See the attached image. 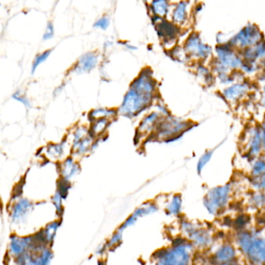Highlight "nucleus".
I'll use <instances>...</instances> for the list:
<instances>
[{
	"label": "nucleus",
	"mask_w": 265,
	"mask_h": 265,
	"mask_svg": "<svg viewBox=\"0 0 265 265\" xmlns=\"http://www.w3.org/2000/svg\"><path fill=\"white\" fill-rule=\"evenodd\" d=\"M156 83L149 69H145L132 82L124 96L119 112L126 117L139 115L153 102Z\"/></svg>",
	"instance_id": "nucleus-1"
},
{
	"label": "nucleus",
	"mask_w": 265,
	"mask_h": 265,
	"mask_svg": "<svg viewBox=\"0 0 265 265\" xmlns=\"http://www.w3.org/2000/svg\"><path fill=\"white\" fill-rule=\"evenodd\" d=\"M236 241L248 263L265 265V238L263 236L250 230L241 229L237 234Z\"/></svg>",
	"instance_id": "nucleus-2"
},
{
	"label": "nucleus",
	"mask_w": 265,
	"mask_h": 265,
	"mask_svg": "<svg viewBox=\"0 0 265 265\" xmlns=\"http://www.w3.org/2000/svg\"><path fill=\"white\" fill-rule=\"evenodd\" d=\"M232 195L230 184L214 187L207 192L204 199V207L212 216H219L225 211Z\"/></svg>",
	"instance_id": "nucleus-3"
},
{
	"label": "nucleus",
	"mask_w": 265,
	"mask_h": 265,
	"mask_svg": "<svg viewBox=\"0 0 265 265\" xmlns=\"http://www.w3.org/2000/svg\"><path fill=\"white\" fill-rule=\"evenodd\" d=\"M182 229L193 247L204 250L212 246L213 235L208 228L195 223L184 221L182 224Z\"/></svg>",
	"instance_id": "nucleus-4"
},
{
	"label": "nucleus",
	"mask_w": 265,
	"mask_h": 265,
	"mask_svg": "<svg viewBox=\"0 0 265 265\" xmlns=\"http://www.w3.org/2000/svg\"><path fill=\"white\" fill-rule=\"evenodd\" d=\"M193 250L191 243L183 241L165 253L161 265H191Z\"/></svg>",
	"instance_id": "nucleus-5"
},
{
	"label": "nucleus",
	"mask_w": 265,
	"mask_h": 265,
	"mask_svg": "<svg viewBox=\"0 0 265 265\" xmlns=\"http://www.w3.org/2000/svg\"><path fill=\"white\" fill-rule=\"evenodd\" d=\"M237 258V249L231 244H224L221 245L212 255V262L216 265H223L225 264L236 262Z\"/></svg>",
	"instance_id": "nucleus-6"
},
{
	"label": "nucleus",
	"mask_w": 265,
	"mask_h": 265,
	"mask_svg": "<svg viewBox=\"0 0 265 265\" xmlns=\"http://www.w3.org/2000/svg\"><path fill=\"white\" fill-rule=\"evenodd\" d=\"M154 20H156V30L161 39H163L165 41H170L175 39L178 33V27L175 24L163 20L162 18L156 16L153 18V21Z\"/></svg>",
	"instance_id": "nucleus-7"
},
{
	"label": "nucleus",
	"mask_w": 265,
	"mask_h": 265,
	"mask_svg": "<svg viewBox=\"0 0 265 265\" xmlns=\"http://www.w3.org/2000/svg\"><path fill=\"white\" fill-rule=\"evenodd\" d=\"M186 124L177 120H169L159 124L157 128V136L158 138L174 137L182 132Z\"/></svg>",
	"instance_id": "nucleus-8"
},
{
	"label": "nucleus",
	"mask_w": 265,
	"mask_h": 265,
	"mask_svg": "<svg viewBox=\"0 0 265 265\" xmlns=\"http://www.w3.org/2000/svg\"><path fill=\"white\" fill-rule=\"evenodd\" d=\"M98 62V55L94 52H88L81 56V59L75 65L74 72L77 74L90 73V71L93 70L97 66Z\"/></svg>",
	"instance_id": "nucleus-9"
},
{
	"label": "nucleus",
	"mask_w": 265,
	"mask_h": 265,
	"mask_svg": "<svg viewBox=\"0 0 265 265\" xmlns=\"http://www.w3.org/2000/svg\"><path fill=\"white\" fill-rule=\"evenodd\" d=\"M259 41V31L253 26L245 27V30L239 33L234 39L235 44L239 46L250 45Z\"/></svg>",
	"instance_id": "nucleus-10"
},
{
	"label": "nucleus",
	"mask_w": 265,
	"mask_h": 265,
	"mask_svg": "<svg viewBox=\"0 0 265 265\" xmlns=\"http://www.w3.org/2000/svg\"><path fill=\"white\" fill-rule=\"evenodd\" d=\"M159 121H160V115L158 113H151L150 115H147L145 119L142 121V122L138 128V137L143 136V135H145L151 131H153L157 124H159Z\"/></svg>",
	"instance_id": "nucleus-11"
},
{
	"label": "nucleus",
	"mask_w": 265,
	"mask_h": 265,
	"mask_svg": "<svg viewBox=\"0 0 265 265\" xmlns=\"http://www.w3.org/2000/svg\"><path fill=\"white\" fill-rule=\"evenodd\" d=\"M186 50L189 53L194 54L195 56L197 55L199 57H205L209 52V50L201 43L197 37H191V39H188L186 44Z\"/></svg>",
	"instance_id": "nucleus-12"
},
{
	"label": "nucleus",
	"mask_w": 265,
	"mask_h": 265,
	"mask_svg": "<svg viewBox=\"0 0 265 265\" xmlns=\"http://www.w3.org/2000/svg\"><path fill=\"white\" fill-rule=\"evenodd\" d=\"M250 208L258 211H265V192L257 191L252 193L248 199Z\"/></svg>",
	"instance_id": "nucleus-13"
},
{
	"label": "nucleus",
	"mask_w": 265,
	"mask_h": 265,
	"mask_svg": "<svg viewBox=\"0 0 265 265\" xmlns=\"http://www.w3.org/2000/svg\"><path fill=\"white\" fill-rule=\"evenodd\" d=\"M218 52H219L220 60L224 65L231 67H237L241 65L240 60L229 50L221 48L218 51Z\"/></svg>",
	"instance_id": "nucleus-14"
},
{
	"label": "nucleus",
	"mask_w": 265,
	"mask_h": 265,
	"mask_svg": "<svg viewBox=\"0 0 265 265\" xmlns=\"http://www.w3.org/2000/svg\"><path fill=\"white\" fill-rule=\"evenodd\" d=\"M93 143H94V137L90 133L81 141L73 144V152L77 154H84L90 149Z\"/></svg>",
	"instance_id": "nucleus-15"
},
{
	"label": "nucleus",
	"mask_w": 265,
	"mask_h": 265,
	"mask_svg": "<svg viewBox=\"0 0 265 265\" xmlns=\"http://www.w3.org/2000/svg\"><path fill=\"white\" fill-rule=\"evenodd\" d=\"M110 124V120L107 119L93 121L90 133L93 137H98L106 131Z\"/></svg>",
	"instance_id": "nucleus-16"
},
{
	"label": "nucleus",
	"mask_w": 265,
	"mask_h": 265,
	"mask_svg": "<svg viewBox=\"0 0 265 265\" xmlns=\"http://www.w3.org/2000/svg\"><path fill=\"white\" fill-rule=\"evenodd\" d=\"M116 114V111L112 109L99 108L92 111L89 115V118L92 121L103 119H110V118H114Z\"/></svg>",
	"instance_id": "nucleus-17"
},
{
	"label": "nucleus",
	"mask_w": 265,
	"mask_h": 265,
	"mask_svg": "<svg viewBox=\"0 0 265 265\" xmlns=\"http://www.w3.org/2000/svg\"><path fill=\"white\" fill-rule=\"evenodd\" d=\"M150 8L154 16L162 18L167 14L169 4L166 1H163V0L153 1L151 2Z\"/></svg>",
	"instance_id": "nucleus-18"
},
{
	"label": "nucleus",
	"mask_w": 265,
	"mask_h": 265,
	"mask_svg": "<svg viewBox=\"0 0 265 265\" xmlns=\"http://www.w3.org/2000/svg\"><path fill=\"white\" fill-rule=\"evenodd\" d=\"M78 170V164L74 163L72 158L66 159L61 166V172H62L63 175L65 176L66 178H71L72 176L77 174Z\"/></svg>",
	"instance_id": "nucleus-19"
},
{
	"label": "nucleus",
	"mask_w": 265,
	"mask_h": 265,
	"mask_svg": "<svg viewBox=\"0 0 265 265\" xmlns=\"http://www.w3.org/2000/svg\"><path fill=\"white\" fill-rule=\"evenodd\" d=\"M187 17V6L186 2H180L178 6H176L175 10L173 13V20L176 23L181 24L183 23Z\"/></svg>",
	"instance_id": "nucleus-20"
},
{
	"label": "nucleus",
	"mask_w": 265,
	"mask_h": 265,
	"mask_svg": "<svg viewBox=\"0 0 265 265\" xmlns=\"http://www.w3.org/2000/svg\"><path fill=\"white\" fill-rule=\"evenodd\" d=\"M246 90V86L245 85L237 84V85L231 86L229 89H227L225 91V95L228 99L233 101V100L241 98L243 94H245Z\"/></svg>",
	"instance_id": "nucleus-21"
},
{
	"label": "nucleus",
	"mask_w": 265,
	"mask_h": 265,
	"mask_svg": "<svg viewBox=\"0 0 265 265\" xmlns=\"http://www.w3.org/2000/svg\"><path fill=\"white\" fill-rule=\"evenodd\" d=\"M265 174V160H259L252 166L251 176L253 180L258 179Z\"/></svg>",
	"instance_id": "nucleus-22"
},
{
	"label": "nucleus",
	"mask_w": 265,
	"mask_h": 265,
	"mask_svg": "<svg viewBox=\"0 0 265 265\" xmlns=\"http://www.w3.org/2000/svg\"><path fill=\"white\" fill-rule=\"evenodd\" d=\"M47 153L52 158H60L64 153V144H49L47 148Z\"/></svg>",
	"instance_id": "nucleus-23"
},
{
	"label": "nucleus",
	"mask_w": 265,
	"mask_h": 265,
	"mask_svg": "<svg viewBox=\"0 0 265 265\" xmlns=\"http://www.w3.org/2000/svg\"><path fill=\"white\" fill-rule=\"evenodd\" d=\"M182 206V199L181 195H177L173 198L168 206V211L172 215H178L181 212Z\"/></svg>",
	"instance_id": "nucleus-24"
},
{
	"label": "nucleus",
	"mask_w": 265,
	"mask_h": 265,
	"mask_svg": "<svg viewBox=\"0 0 265 265\" xmlns=\"http://www.w3.org/2000/svg\"><path fill=\"white\" fill-rule=\"evenodd\" d=\"M52 53V50H47L45 52H42V53L39 54L38 56L35 57L34 62L32 64V69H31V73L32 74L35 73L36 69H38V67L44 62L46 60H48V56H50V54Z\"/></svg>",
	"instance_id": "nucleus-25"
},
{
	"label": "nucleus",
	"mask_w": 265,
	"mask_h": 265,
	"mask_svg": "<svg viewBox=\"0 0 265 265\" xmlns=\"http://www.w3.org/2000/svg\"><path fill=\"white\" fill-rule=\"evenodd\" d=\"M265 52V45H257L254 48H251L250 49H248L246 52V55L248 60H254L257 58L259 57L260 56H262V54Z\"/></svg>",
	"instance_id": "nucleus-26"
},
{
	"label": "nucleus",
	"mask_w": 265,
	"mask_h": 265,
	"mask_svg": "<svg viewBox=\"0 0 265 265\" xmlns=\"http://www.w3.org/2000/svg\"><path fill=\"white\" fill-rule=\"evenodd\" d=\"M212 151H208L206 152L203 157H201L199 160V163H198V166H197V170L200 173L203 170V168L204 167L206 164L208 163V161H210V159L212 157Z\"/></svg>",
	"instance_id": "nucleus-27"
},
{
	"label": "nucleus",
	"mask_w": 265,
	"mask_h": 265,
	"mask_svg": "<svg viewBox=\"0 0 265 265\" xmlns=\"http://www.w3.org/2000/svg\"><path fill=\"white\" fill-rule=\"evenodd\" d=\"M110 25V19L107 16H103L100 18L94 23V27L97 28L102 29L103 31H106Z\"/></svg>",
	"instance_id": "nucleus-28"
},
{
	"label": "nucleus",
	"mask_w": 265,
	"mask_h": 265,
	"mask_svg": "<svg viewBox=\"0 0 265 265\" xmlns=\"http://www.w3.org/2000/svg\"><path fill=\"white\" fill-rule=\"evenodd\" d=\"M253 184L256 188L258 189V191L265 192V174L258 179L253 180Z\"/></svg>",
	"instance_id": "nucleus-29"
},
{
	"label": "nucleus",
	"mask_w": 265,
	"mask_h": 265,
	"mask_svg": "<svg viewBox=\"0 0 265 265\" xmlns=\"http://www.w3.org/2000/svg\"><path fill=\"white\" fill-rule=\"evenodd\" d=\"M13 98L15 99L16 101L20 102L23 103L25 107H31V102L27 99L25 96L22 95L20 92H17L13 95Z\"/></svg>",
	"instance_id": "nucleus-30"
},
{
	"label": "nucleus",
	"mask_w": 265,
	"mask_h": 265,
	"mask_svg": "<svg viewBox=\"0 0 265 265\" xmlns=\"http://www.w3.org/2000/svg\"><path fill=\"white\" fill-rule=\"evenodd\" d=\"M54 26L52 22H48L47 27H46L45 32L43 35V40L47 41L52 39L54 36Z\"/></svg>",
	"instance_id": "nucleus-31"
},
{
	"label": "nucleus",
	"mask_w": 265,
	"mask_h": 265,
	"mask_svg": "<svg viewBox=\"0 0 265 265\" xmlns=\"http://www.w3.org/2000/svg\"><path fill=\"white\" fill-rule=\"evenodd\" d=\"M242 265V264H241V263H239V262H237V261H236V262H231V263L225 264V265Z\"/></svg>",
	"instance_id": "nucleus-32"
},
{
	"label": "nucleus",
	"mask_w": 265,
	"mask_h": 265,
	"mask_svg": "<svg viewBox=\"0 0 265 265\" xmlns=\"http://www.w3.org/2000/svg\"><path fill=\"white\" fill-rule=\"evenodd\" d=\"M263 142H264V147H265V124H264Z\"/></svg>",
	"instance_id": "nucleus-33"
},
{
	"label": "nucleus",
	"mask_w": 265,
	"mask_h": 265,
	"mask_svg": "<svg viewBox=\"0 0 265 265\" xmlns=\"http://www.w3.org/2000/svg\"><path fill=\"white\" fill-rule=\"evenodd\" d=\"M264 102H265V98H264Z\"/></svg>",
	"instance_id": "nucleus-34"
},
{
	"label": "nucleus",
	"mask_w": 265,
	"mask_h": 265,
	"mask_svg": "<svg viewBox=\"0 0 265 265\" xmlns=\"http://www.w3.org/2000/svg\"><path fill=\"white\" fill-rule=\"evenodd\" d=\"M246 265H252V264H250V263H247L246 264Z\"/></svg>",
	"instance_id": "nucleus-35"
}]
</instances>
